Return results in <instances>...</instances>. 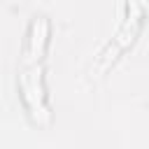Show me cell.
<instances>
[{
    "mask_svg": "<svg viewBox=\"0 0 149 149\" xmlns=\"http://www.w3.org/2000/svg\"><path fill=\"white\" fill-rule=\"evenodd\" d=\"M19 86H21V98H23L33 121L40 126H47L49 109H47V95H44V84H42V65L40 63H21Z\"/></svg>",
    "mask_w": 149,
    "mask_h": 149,
    "instance_id": "cell-1",
    "label": "cell"
},
{
    "mask_svg": "<svg viewBox=\"0 0 149 149\" xmlns=\"http://www.w3.org/2000/svg\"><path fill=\"white\" fill-rule=\"evenodd\" d=\"M47 37H49V23L44 16H37L30 26L21 63H40L44 56V49H47Z\"/></svg>",
    "mask_w": 149,
    "mask_h": 149,
    "instance_id": "cell-2",
    "label": "cell"
}]
</instances>
